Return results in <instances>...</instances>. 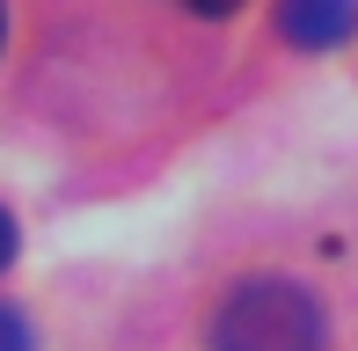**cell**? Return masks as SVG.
<instances>
[{
    "mask_svg": "<svg viewBox=\"0 0 358 351\" xmlns=\"http://www.w3.org/2000/svg\"><path fill=\"white\" fill-rule=\"evenodd\" d=\"M0 29H8V15H0Z\"/></svg>",
    "mask_w": 358,
    "mask_h": 351,
    "instance_id": "8992f818",
    "label": "cell"
},
{
    "mask_svg": "<svg viewBox=\"0 0 358 351\" xmlns=\"http://www.w3.org/2000/svg\"><path fill=\"white\" fill-rule=\"evenodd\" d=\"M0 351H37V337H29V322L15 308H0Z\"/></svg>",
    "mask_w": 358,
    "mask_h": 351,
    "instance_id": "3957f363",
    "label": "cell"
},
{
    "mask_svg": "<svg viewBox=\"0 0 358 351\" xmlns=\"http://www.w3.org/2000/svg\"><path fill=\"white\" fill-rule=\"evenodd\" d=\"M322 300L292 278H241L213 315V351H322Z\"/></svg>",
    "mask_w": 358,
    "mask_h": 351,
    "instance_id": "6da1fadb",
    "label": "cell"
},
{
    "mask_svg": "<svg viewBox=\"0 0 358 351\" xmlns=\"http://www.w3.org/2000/svg\"><path fill=\"white\" fill-rule=\"evenodd\" d=\"M190 8H198V15H234L241 0H190Z\"/></svg>",
    "mask_w": 358,
    "mask_h": 351,
    "instance_id": "5b68a950",
    "label": "cell"
},
{
    "mask_svg": "<svg viewBox=\"0 0 358 351\" xmlns=\"http://www.w3.org/2000/svg\"><path fill=\"white\" fill-rule=\"evenodd\" d=\"M278 29L300 52H336L358 37V0H278Z\"/></svg>",
    "mask_w": 358,
    "mask_h": 351,
    "instance_id": "7a4b0ae2",
    "label": "cell"
},
{
    "mask_svg": "<svg viewBox=\"0 0 358 351\" xmlns=\"http://www.w3.org/2000/svg\"><path fill=\"white\" fill-rule=\"evenodd\" d=\"M15 249H22V242H15V213H8V205H0V271L15 264Z\"/></svg>",
    "mask_w": 358,
    "mask_h": 351,
    "instance_id": "277c9868",
    "label": "cell"
}]
</instances>
